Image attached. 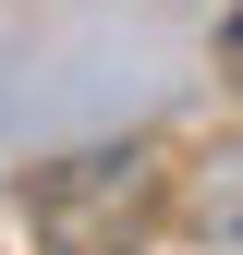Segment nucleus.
Instances as JSON below:
<instances>
[{"label":"nucleus","instance_id":"1","mask_svg":"<svg viewBox=\"0 0 243 255\" xmlns=\"http://www.w3.org/2000/svg\"><path fill=\"white\" fill-rule=\"evenodd\" d=\"M195 219H207V243H219V255H243V146H231V158H207Z\"/></svg>","mask_w":243,"mask_h":255}]
</instances>
